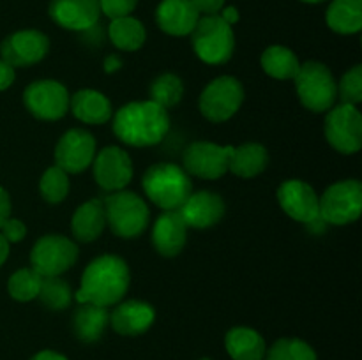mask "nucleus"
I'll return each mask as SVG.
<instances>
[{
    "label": "nucleus",
    "mask_w": 362,
    "mask_h": 360,
    "mask_svg": "<svg viewBox=\"0 0 362 360\" xmlns=\"http://www.w3.org/2000/svg\"><path fill=\"white\" fill-rule=\"evenodd\" d=\"M129 282L131 274L126 261L115 254H103L87 265L74 299L78 304H95L101 307L117 306L122 302Z\"/></svg>",
    "instance_id": "obj_1"
},
{
    "label": "nucleus",
    "mask_w": 362,
    "mask_h": 360,
    "mask_svg": "<svg viewBox=\"0 0 362 360\" xmlns=\"http://www.w3.org/2000/svg\"><path fill=\"white\" fill-rule=\"evenodd\" d=\"M170 129L168 109L156 102L133 101L124 104L113 116V133L131 147L158 145Z\"/></svg>",
    "instance_id": "obj_2"
},
{
    "label": "nucleus",
    "mask_w": 362,
    "mask_h": 360,
    "mask_svg": "<svg viewBox=\"0 0 362 360\" xmlns=\"http://www.w3.org/2000/svg\"><path fill=\"white\" fill-rule=\"evenodd\" d=\"M145 194L163 210H177L193 193V184L186 169L173 162H158L141 179Z\"/></svg>",
    "instance_id": "obj_3"
},
{
    "label": "nucleus",
    "mask_w": 362,
    "mask_h": 360,
    "mask_svg": "<svg viewBox=\"0 0 362 360\" xmlns=\"http://www.w3.org/2000/svg\"><path fill=\"white\" fill-rule=\"evenodd\" d=\"M293 81L303 106L313 113L329 112L338 99V83L334 74L325 64L317 60L300 64Z\"/></svg>",
    "instance_id": "obj_4"
},
{
    "label": "nucleus",
    "mask_w": 362,
    "mask_h": 360,
    "mask_svg": "<svg viewBox=\"0 0 362 360\" xmlns=\"http://www.w3.org/2000/svg\"><path fill=\"white\" fill-rule=\"evenodd\" d=\"M191 44L198 59L205 64H225L232 59L235 49V34L232 25L226 23L219 14L200 16L197 27L191 32Z\"/></svg>",
    "instance_id": "obj_5"
},
{
    "label": "nucleus",
    "mask_w": 362,
    "mask_h": 360,
    "mask_svg": "<svg viewBox=\"0 0 362 360\" xmlns=\"http://www.w3.org/2000/svg\"><path fill=\"white\" fill-rule=\"evenodd\" d=\"M106 224L120 239H136L148 226V207L131 191H115L105 201Z\"/></svg>",
    "instance_id": "obj_6"
},
{
    "label": "nucleus",
    "mask_w": 362,
    "mask_h": 360,
    "mask_svg": "<svg viewBox=\"0 0 362 360\" xmlns=\"http://www.w3.org/2000/svg\"><path fill=\"white\" fill-rule=\"evenodd\" d=\"M362 212V186L359 180L349 179L325 189L320 198V215L327 224L345 226L357 221Z\"/></svg>",
    "instance_id": "obj_7"
},
{
    "label": "nucleus",
    "mask_w": 362,
    "mask_h": 360,
    "mask_svg": "<svg viewBox=\"0 0 362 360\" xmlns=\"http://www.w3.org/2000/svg\"><path fill=\"white\" fill-rule=\"evenodd\" d=\"M244 101V87L237 78L219 76L212 80L200 94V112L214 124L232 119Z\"/></svg>",
    "instance_id": "obj_8"
},
{
    "label": "nucleus",
    "mask_w": 362,
    "mask_h": 360,
    "mask_svg": "<svg viewBox=\"0 0 362 360\" xmlns=\"http://www.w3.org/2000/svg\"><path fill=\"white\" fill-rule=\"evenodd\" d=\"M78 260V246L64 235H45L30 251V265L41 277L62 275Z\"/></svg>",
    "instance_id": "obj_9"
},
{
    "label": "nucleus",
    "mask_w": 362,
    "mask_h": 360,
    "mask_svg": "<svg viewBox=\"0 0 362 360\" xmlns=\"http://www.w3.org/2000/svg\"><path fill=\"white\" fill-rule=\"evenodd\" d=\"M325 138L339 154L352 155L362 147V116L357 106H332L325 116Z\"/></svg>",
    "instance_id": "obj_10"
},
{
    "label": "nucleus",
    "mask_w": 362,
    "mask_h": 360,
    "mask_svg": "<svg viewBox=\"0 0 362 360\" xmlns=\"http://www.w3.org/2000/svg\"><path fill=\"white\" fill-rule=\"evenodd\" d=\"M232 145H218L212 141H194L184 150L182 162L187 175L216 180L228 172Z\"/></svg>",
    "instance_id": "obj_11"
},
{
    "label": "nucleus",
    "mask_w": 362,
    "mask_h": 360,
    "mask_svg": "<svg viewBox=\"0 0 362 360\" xmlns=\"http://www.w3.org/2000/svg\"><path fill=\"white\" fill-rule=\"evenodd\" d=\"M23 102L35 119L59 120L69 109V92L60 81L39 80L25 88Z\"/></svg>",
    "instance_id": "obj_12"
},
{
    "label": "nucleus",
    "mask_w": 362,
    "mask_h": 360,
    "mask_svg": "<svg viewBox=\"0 0 362 360\" xmlns=\"http://www.w3.org/2000/svg\"><path fill=\"white\" fill-rule=\"evenodd\" d=\"M49 52V39L35 28L18 30L0 44V55L11 67H28L41 62Z\"/></svg>",
    "instance_id": "obj_13"
},
{
    "label": "nucleus",
    "mask_w": 362,
    "mask_h": 360,
    "mask_svg": "<svg viewBox=\"0 0 362 360\" xmlns=\"http://www.w3.org/2000/svg\"><path fill=\"white\" fill-rule=\"evenodd\" d=\"M95 154V140L88 131L69 129L57 143L55 164L66 173H81L92 166Z\"/></svg>",
    "instance_id": "obj_14"
},
{
    "label": "nucleus",
    "mask_w": 362,
    "mask_h": 360,
    "mask_svg": "<svg viewBox=\"0 0 362 360\" xmlns=\"http://www.w3.org/2000/svg\"><path fill=\"white\" fill-rule=\"evenodd\" d=\"M92 164H94L95 182L108 193L122 191L133 179V161L129 154L115 145L98 152Z\"/></svg>",
    "instance_id": "obj_15"
},
{
    "label": "nucleus",
    "mask_w": 362,
    "mask_h": 360,
    "mask_svg": "<svg viewBox=\"0 0 362 360\" xmlns=\"http://www.w3.org/2000/svg\"><path fill=\"white\" fill-rule=\"evenodd\" d=\"M278 201L286 215L304 224L320 215V198L304 180H285L278 187Z\"/></svg>",
    "instance_id": "obj_16"
},
{
    "label": "nucleus",
    "mask_w": 362,
    "mask_h": 360,
    "mask_svg": "<svg viewBox=\"0 0 362 360\" xmlns=\"http://www.w3.org/2000/svg\"><path fill=\"white\" fill-rule=\"evenodd\" d=\"M49 18L66 30H90L101 16L99 0H52Z\"/></svg>",
    "instance_id": "obj_17"
},
{
    "label": "nucleus",
    "mask_w": 362,
    "mask_h": 360,
    "mask_svg": "<svg viewBox=\"0 0 362 360\" xmlns=\"http://www.w3.org/2000/svg\"><path fill=\"white\" fill-rule=\"evenodd\" d=\"M177 210L187 228L205 229L221 221L225 215V201L212 191H200V193H191Z\"/></svg>",
    "instance_id": "obj_18"
},
{
    "label": "nucleus",
    "mask_w": 362,
    "mask_h": 360,
    "mask_svg": "<svg viewBox=\"0 0 362 360\" xmlns=\"http://www.w3.org/2000/svg\"><path fill=\"white\" fill-rule=\"evenodd\" d=\"M156 320V311L151 304L141 300H126L119 302L110 313V325L120 335L134 337L152 327Z\"/></svg>",
    "instance_id": "obj_19"
},
{
    "label": "nucleus",
    "mask_w": 362,
    "mask_h": 360,
    "mask_svg": "<svg viewBox=\"0 0 362 360\" xmlns=\"http://www.w3.org/2000/svg\"><path fill=\"white\" fill-rule=\"evenodd\" d=\"M200 20V13L189 0H161L156 9V21L165 34L184 37L191 35Z\"/></svg>",
    "instance_id": "obj_20"
},
{
    "label": "nucleus",
    "mask_w": 362,
    "mask_h": 360,
    "mask_svg": "<svg viewBox=\"0 0 362 360\" xmlns=\"http://www.w3.org/2000/svg\"><path fill=\"white\" fill-rule=\"evenodd\" d=\"M187 226L180 217L179 210H165L158 217L152 228V244L156 251L165 258H173L180 254L186 246Z\"/></svg>",
    "instance_id": "obj_21"
},
{
    "label": "nucleus",
    "mask_w": 362,
    "mask_h": 360,
    "mask_svg": "<svg viewBox=\"0 0 362 360\" xmlns=\"http://www.w3.org/2000/svg\"><path fill=\"white\" fill-rule=\"evenodd\" d=\"M69 106L78 120L90 126H101L112 119V102L105 94L92 88H83L71 95Z\"/></svg>",
    "instance_id": "obj_22"
},
{
    "label": "nucleus",
    "mask_w": 362,
    "mask_h": 360,
    "mask_svg": "<svg viewBox=\"0 0 362 360\" xmlns=\"http://www.w3.org/2000/svg\"><path fill=\"white\" fill-rule=\"evenodd\" d=\"M106 228L105 203L101 200H88L74 210L71 219V232L80 242H94Z\"/></svg>",
    "instance_id": "obj_23"
},
{
    "label": "nucleus",
    "mask_w": 362,
    "mask_h": 360,
    "mask_svg": "<svg viewBox=\"0 0 362 360\" xmlns=\"http://www.w3.org/2000/svg\"><path fill=\"white\" fill-rule=\"evenodd\" d=\"M225 348L233 360H264L267 344L260 332L250 327H233L225 335Z\"/></svg>",
    "instance_id": "obj_24"
},
{
    "label": "nucleus",
    "mask_w": 362,
    "mask_h": 360,
    "mask_svg": "<svg viewBox=\"0 0 362 360\" xmlns=\"http://www.w3.org/2000/svg\"><path fill=\"white\" fill-rule=\"evenodd\" d=\"M110 325L108 307L80 304L73 314V332L80 341L95 342Z\"/></svg>",
    "instance_id": "obj_25"
},
{
    "label": "nucleus",
    "mask_w": 362,
    "mask_h": 360,
    "mask_svg": "<svg viewBox=\"0 0 362 360\" xmlns=\"http://www.w3.org/2000/svg\"><path fill=\"white\" fill-rule=\"evenodd\" d=\"M269 164V152L260 143H244L240 147H233L230 155L228 172L240 179H253L265 172Z\"/></svg>",
    "instance_id": "obj_26"
},
{
    "label": "nucleus",
    "mask_w": 362,
    "mask_h": 360,
    "mask_svg": "<svg viewBox=\"0 0 362 360\" xmlns=\"http://www.w3.org/2000/svg\"><path fill=\"white\" fill-rule=\"evenodd\" d=\"M325 21L338 34H357L362 28V0H332Z\"/></svg>",
    "instance_id": "obj_27"
},
{
    "label": "nucleus",
    "mask_w": 362,
    "mask_h": 360,
    "mask_svg": "<svg viewBox=\"0 0 362 360\" xmlns=\"http://www.w3.org/2000/svg\"><path fill=\"white\" fill-rule=\"evenodd\" d=\"M108 35L113 46L122 52H136L147 39L144 23L131 14L112 20L108 27Z\"/></svg>",
    "instance_id": "obj_28"
},
{
    "label": "nucleus",
    "mask_w": 362,
    "mask_h": 360,
    "mask_svg": "<svg viewBox=\"0 0 362 360\" xmlns=\"http://www.w3.org/2000/svg\"><path fill=\"white\" fill-rule=\"evenodd\" d=\"M262 69L276 80H293L299 73L300 62L297 59L296 53L286 46H269L264 53H262Z\"/></svg>",
    "instance_id": "obj_29"
},
{
    "label": "nucleus",
    "mask_w": 362,
    "mask_h": 360,
    "mask_svg": "<svg viewBox=\"0 0 362 360\" xmlns=\"http://www.w3.org/2000/svg\"><path fill=\"white\" fill-rule=\"evenodd\" d=\"M151 101L161 108H173L182 101L184 83L179 76L172 73H165L156 78L151 85Z\"/></svg>",
    "instance_id": "obj_30"
},
{
    "label": "nucleus",
    "mask_w": 362,
    "mask_h": 360,
    "mask_svg": "<svg viewBox=\"0 0 362 360\" xmlns=\"http://www.w3.org/2000/svg\"><path fill=\"white\" fill-rule=\"evenodd\" d=\"M42 277L32 267L14 272L7 282V292L18 302H30L37 299Z\"/></svg>",
    "instance_id": "obj_31"
},
{
    "label": "nucleus",
    "mask_w": 362,
    "mask_h": 360,
    "mask_svg": "<svg viewBox=\"0 0 362 360\" xmlns=\"http://www.w3.org/2000/svg\"><path fill=\"white\" fill-rule=\"evenodd\" d=\"M265 360H318L315 349L297 337H281L265 352Z\"/></svg>",
    "instance_id": "obj_32"
},
{
    "label": "nucleus",
    "mask_w": 362,
    "mask_h": 360,
    "mask_svg": "<svg viewBox=\"0 0 362 360\" xmlns=\"http://www.w3.org/2000/svg\"><path fill=\"white\" fill-rule=\"evenodd\" d=\"M39 299H41V302L45 304L48 309L62 311L71 306L73 292H71V286L67 284L60 275L42 277L41 289H39Z\"/></svg>",
    "instance_id": "obj_33"
},
{
    "label": "nucleus",
    "mask_w": 362,
    "mask_h": 360,
    "mask_svg": "<svg viewBox=\"0 0 362 360\" xmlns=\"http://www.w3.org/2000/svg\"><path fill=\"white\" fill-rule=\"evenodd\" d=\"M39 191L41 196L45 198L48 203L57 205L64 201L69 194V176L59 166H49L45 173H42L41 180H39Z\"/></svg>",
    "instance_id": "obj_34"
},
{
    "label": "nucleus",
    "mask_w": 362,
    "mask_h": 360,
    "mask_svg": "<svg viewBox=\"0 0 362 360\" xmlns=\"http://www.w3.org/2000/svg\"><path fill=\"white\" fill-rule=\"evenodd\" d=\"M338 97L343 104L357 106L362 101V66L346 71L338 85Z\"/></svg>",
    "instance_id": "obj_35"
},
{
    "label": "nucleus",
    "mask_w": 362,
    "mask_h": 360,
    "mask_svg": "<svg viewBox=\"0 0 362 360\" xmlns=\"http://www.w3.org/2000/svg\"><path fill=\"white\" fill-rule=\"evenodd\" d=\"M138 6V0H99L101 13L115 20V18L129 16Z\"/></svg>",
    "instance_id": "obj_36"
},
{
    "label": "nucleus",
    "mask_w": 362,
    "mask_h": 360,
    "mask_svg": "<svg viewBox=\"0 0 362 360\" xmlns=\"http://www.w3.org/2000/svg\"><path fill=\"white\" fill-rule=\"evenodd\" d=\"M0 229H2L4 239H6L9 244L20 242V240L27 235V228H25V224L20 221V219L9 217L6 222H4Z\"/></svg>",
    "instance_id": "obj_37"
},
{
    "label": "nucleus",
    "mask_w": 362,
    "mask_h": 360,
    "mask_svg": "<svg viewBox=\"0 0 362 360\" xmlns=\"http://www.w3.org/2000/svg\"><path fill=\"white\" fill-rule=\"evenodd\" d=\"M194 9L200 13V16H211V14H219V11L225 7V0H189Z\"/></svg>",
    "instance_id": "obj_38"
},
{
    "label": "nucleus",
    "mask_w": 362,
    "mask_h": 360,
    "mask_svg": "<svg viewBox=\"0 0 362 360\" xmlns=\"http://www.w3.org/2000/svg\"><path fill=\"white\" fill-rule=\"evenodd\" d=\"M14 78H16L14 67H11L9 64L0 59V92L9 88L14 83Z\"/></svg>",
    "instance_id": "obj_39"
},
{
    "label": "nucleus",
    "mask_w": 362,
    "mask_h": 360,
    "mask_svg": "<svg viewBox=\"0 0 362 360\" xmlns=\"http://www.w3.org/2000/svg\"><path fill=\"white\" fill-rule=\"evenodd\" d=\"M11 217V198L4 187H0V228Z\"/></svg>",
    "instance_id": "obj_40"
},
{
    "label": "nucleus",
    "mask_w": 362,
    "mask_h": 360,
    "mask_svg": "<svg viewBox=\"0 0 362 360\" xmlns=\"http://www.w3.org/2000/svg\"><path fill=\"white\" fill-rule=\"evenodd\" d=\"M30 360H69L66 355L59 352H53V349H42V352L35 353Z\"/></svg>",
    "instance_id": "obj_41"
},
{
    "label": "nucleus",
    "mask_w": 362,
    "mask_h": 360,
    "mask_svg": "<svg viewBox=\"0 0 362 360\" xmlns=\"http://www.w3.org/2000/svg\"><path fill=\"white\" fill-rule=\"evenodd\" d=\"M219 16H221L228 25H235L237 21H239V11H237L233 6L223 7V9L219 11Z\"/></svg>",
    "instance_id": "obj_42"
},
{
    "label": "nucleus",
    "mask_w": 362,
    "mask_h": 360,
    "mask_svg": "<svg viewBox=\"0 0 362 360\" xmlns=\"http://www.w3.org/2000/svg\"><path fill=\"white\" fill-rule=\"evenodd\" d=\"M122 67V59L119 55H108L105 59V73L112 74Z\"/></svg>",
    "instance_id": "obj_43"
},
{
    "label": "nucleus",
    "mask_w": 362,
    "mask_h": 360,
    "mask_svg": "<svg viewBox=\"0 0 362 360\" xmlns=\"http://www.w3.org/2000/svg\"><path fill=\"white\" fill-rule=\"evenodd\" d=\"M306 226L311 233H317V235H320V233H324L325 228H327V222L322 219V215H318V217H315L313 221L306 222Z\"/></svg>",
    "instance_id": "obj_44"
},
{
    "label": "nucleus",
    "mask_w": 362,
    "mask_h": 360,
    "mask_svg": "<svg viewBox=\"0 0 362 360\" xmlns=\"http://www.w3.org/2000/svg\"><path fill=\"white\" fill-rule=\"evenodd\" d=\"M7 256H9V242H7V240L4 239L2 233H0V267L6 263Z\"/></svg>",
    "instance_id": "obj_45"
},
{
    "label": "nucleus",
    "mask_w": 362,
    "mask_h": 360,
    "mask_svg": "<svg viewBox=\"0 0 362 360\" xmlns=\"http://www.w3.org/2000/svg\"><path fill=\"white\" fill-rule=\"evenodd\" d=\"M300 2H306V4H322L325 0H300Z\"/></svg>",
    "instance_id": "obj_46"
},
{
    "label": "nucleus",
    "mask_w": 362,
    "mask_h": 360,
    "mask_svg": "<svg viewBox=\"0 0 362 360\" xmlns=\"http://www.w3.org/2000/svg\"><path fill=\"white\" fill-rule=\"evenodd\" d=\"M200 360H211V359H207V356H204V359H200Z\"/></svg>",
    "instance_id": "obj_47"
}]
</instances>
